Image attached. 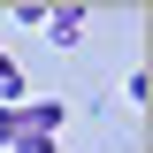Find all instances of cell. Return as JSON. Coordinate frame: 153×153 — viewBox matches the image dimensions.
Here are the masks:
<instances>
[{"label": "cell", "instance_id": "cell-1", "mask_svg": "<svg viewBox=\"0 0 153 153\" xmlns=\"http://www.w3.org/2000/svg\"><path fill=\"white\" fill-rule=\"evenodd\" d=\"M61 123H69V107L61 100H23V107H0V146H31V138H54Z\"/></svg>", "mask_w": 153, "mask_h": 153}, {"label": "cell", "instance_id": "cell-2", "mask_svg": "<svg viewBox=\"0 0 153 153\" xmlns=\"http://www.w3.org/2000/svg\"><path fill=\"white\" fill-rule=\"evenodd\" d=\"M46 38L54 46H76L84 38V8H46Z\"/></svg>", "mask_w": 153, "mask_h": 153}, {"label": "cell", "instance_id": "cell-3", "mask_svg": "<svg viewBox=\"0 0 153 153\" xmlns=\"http://www.w3.org/2000/svg\"><path fill=\"white\" fill-rule=\"evenodd\" d=\"M0 107H23V69H16V54H0Z\"/></svg>", "mask_w": 153, "mask_h": 153}]
</instances>
